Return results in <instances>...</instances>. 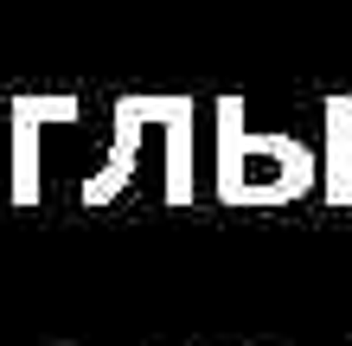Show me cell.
<instances>
[{"instance_id": "cell-5", "label": "cell", "mask_w": 352, "mask_h": 346, "mask_svg": "<svg viewBox=\"0 0 352 346\" xmlns=\"http://www.w3.org/2000/svg\"><path fill=\"white\" fill-rule=\"evenodd\" d=\"M327 122V148H320V199L327 206H352V96H327L320 103Z\"/></svg>"}, {"instance_id": "cell-4", "label": "cell", "mask_w": 352, "mask_h": 346, "mask_svg": "<svg viewBox=\"0 0 352 346\" xmlns=\"http://www.w3.org/2000/svg\"><path fill=\"white\" fill-rule=\"evenodd\" d=\"M141 116L167 135L160 199H167V206H192V96H141Z\"/></svg>"}, {"instance_id": "cell-2", "label": "cell", "mask_w": 352, "mask_h": 346, "mask_svg": "<svg viewBox=\"0 0 352 346\" xmlns=\"http://www.w3.org/2000/svg\"><path fill=\"white\" fill-rule=\"evenodd\" d=\"M13 122V206H38V129H52V122H77L84 116V103L77 96H7V109H0Z\"/></svg>"}, {"instance_id": "cell-1", "label": "cell", "mask_w": 352, "mask_h": 346, "mask_svg": "<svg viewBox=\"0 0 352 346\" xmlns=\"http://www.w3.org/2000/svg\"><path fill=\"white\" fill-rule=\"evenodd\" d=\"M218 122V167H212V193L231 212H276L295 206L320 186V154L301 135H256L243 122V96H218L212 103Z\"/></svg>"}, {"instance_id": "cell-3", "label": "cell", "mask_w": 352, "mask_h": 346, "mask_svg": "<svg viewBox=\"0 0 352 346\" xmlns=\"http://www.w3.org/2000/svg\"><path fill=\"white\" fill-rule=\"evenodd\" d=\"M109 154H102V167L84 180V206H116L122 193H129V180L141 167V135H148V116H141V96H116L109 109Z\"/></svg>"}, {"instance_id": "cell-6", "label": "cell", "mask_w": 352, "mask_h": 346, "mask_svg": "<svg viewBox=\"0 0 352 346\" xmlns=\"http://www.w3.org/2000/svg\"><path fill=\"white\" fill-rule=\"evenodd\" d=\"M0 109H7V96H0Z\"/></svg>"}]
</instances>
